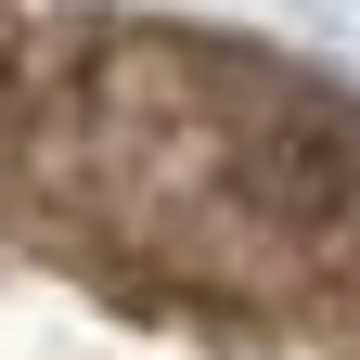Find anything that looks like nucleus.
I'll list each match as a JSON object with an SVG mask.
<instances>
[{
  "instance_id": "1",
  "label": "nucleus",
  "mask_w": 360,
  "mask_h": 360,
  "mask_svg": "<svg viewBox=\"0 0 360 360\" xmlns=\"http://www.w3.org/2000/svg\"><path fill=\"white\" fill-rule=\"evenodd\" d=\"M206 77V129H219V180H232L257 245H347L360 232V103L335 77H309L245 39H193Z\"/></svg>"
},
{
  "instance_id": "2",
  "label": "nucleus",
  "mask_w": 360,
  "mask_h": 360,
  "mask_svg": "<svg viewBox=\"0 0 360 360\" xmlns=\"http://www.w3.org/2000/svg\"><path fill=\"white\" fill-rule=\"evenodd\" d=\"M0 116H13V77H0Z\"/></svg>"
}]
</instances>
